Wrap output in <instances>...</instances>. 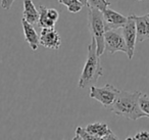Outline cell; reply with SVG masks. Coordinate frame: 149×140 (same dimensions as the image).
Listing matches in <instances>:
<instances>
[{"label": "cell", "mask_w": 149, "mask_h": 140, "mask_svg": "<svg viewBox=\"0 0 149 140\" xmlns=\"http://www.w3.org/2000/svg\"><path fill=\"white\" fill-rule=\"evenodd\" d=\"M140 95L141 92L139 90H136L134 92L120 90L116 100L107 108L118 117L126 118L133 121H136L141 118H147L139 104Z\"/></svg>", "instance_id": "1"}, {"label": "cell", "mask_w": 149, "mask_h": 140, "mask_svg": "<svg viewBox=\"0 0 149 140\" xmlns=\"http://www.w3.org/2000/svg\"><path fill=\"white\" fill-rule=\"evenodd\" d=\"M102 75H103V69L100 62V55L97 53V44L95 39L92 37L91 43L88 46L87 60L80 76L78 86L81 89L92 86L97 82L100 77H102Z\"/></svg>", "instance_id": "2"}, {"label": "cell", "mask_w": 149, "mask_h": 140, "mask_svg": "<svg viewBox=\"0 0 149 140\" xmlns=\"http://www.w3.org/2000/svg\"><path fill=\"white\" fill-rule=\"evenodd\" d=\"M88 23L89 31L91 32L92 37L95 39L97 44V53L102 55L105 51V24H104L102 11L94 7H88Z\"/></svg>", "instance_id": "3"}, {"label": "cell", "mask_w": 149, "mask_h": 140, "mask_svg": "<svg viewBox=\"0 0 149 140\" xmlns=\"http://www.w3.org/2000/svg\"><path fill=\"white\" fill-rule=\"evenodd\" d=\"M118 92H120V90L111 84H106L100 88L92 85V86H90L89 96L95 100L99 101L103 106L108 107L116 100Z\"/></svg>", "instance_id": "4"}, {"label": "cell", "mask_w": 149, "mask_h": 140, "mask_svg": "<svg viewBox=\"0 0 149 140\" xmlns=\"http://www.w3.org/2000/svg\"><path fill=\"white\" fill-rule=\"evenodd\" d=\"M104 41H105V50L108 53L114 54L116 52L120 51L127 54L128 52L123 33L118 32V30H107L105 32Z\"/></svg>", "instance_id": "5"}, {"label": "cell", "mask_w": 149, "mask_h": 140, "mask_svg": "<svg viewBox=\"0 0 149 140\" xmlns=\"http://www.w3.org/2000/svg\"><path fill=\"white\" fill-rule=\"evenodd\" d=\"M122 33L124 36V39L126 41L127 48H128V55L129 60H132L134 56L135 46L137 42V30H136V23L132 15L128 17V21L125 24V26L122 28Z\"/></svg>", "instance_id": "6"}, {"label": "cell", "mask_w": 149, "mask_h": 140, "mask_svg": "<svg viewBox=\"0 0 149 140\" xmlns=\"http://www.w3.org/2000/svg\"><path fill=\"white\" fill-rule=\"evenodd\" d=\"M40 45L47 49L58 50L61 46V38L54 28H42L40 34Z\"/></svg>", "instance_id": "7"}, {"label": "cell", "mask_w": 149, "mask_h": 140, "mask_svg": "<svg viewBox=\"0 0 149 140\" xmlns=\"http://www.w3.org/2000/svg\"><path fill=\"white\" fill-rule=\"evenodd\" d=\"M103 15L104 24H105V29L107 30H118L122 29L125 26V24L128 21V17H125L122 13L114 11L110 8H106L102 11Z\"/></svg>", "instance_id": "8"}, {"label": "cell", "mask_w": 149, "mask_h": 140, "mask_svg": "<svg viewBox=\"0 0 149 140\" xmlns=\"http://www.w3.org/2000/svg\"><path fill=\"white\" fill-rule=\"evenodd\" d=\"M86 130L89 132L90 134H92L93 136H95L97 140H102V139H118V137L109 129V127L107 126V124L102 123V122H97V123H92L86 127Z\"/></svg>", "instance_id": "9"}, {"label": "cell", "mask_w": 149, "mask_h": 140, "mask_svg": "<svg viewBox=\"0 0 149 140\" xmlns=\"http://www.w3.org/2000/svg\"><path fill=\"white\" fill-rule=\"evenodd\" d=\"M136 23L137 42H143L149 39V13L144 15H132Z\"/></svg>", "instance_id": "10"}, {"label": "cell", "mask_w": 149, "mask_h": 140, "mask_svg": "<svg viewBox=\"0 0 149 140\" xmlns=\"http://www.w3.org/2000/svg\"><path fill=\"white\" fill-rule=\"evenodd\" d=\"M22 25H23L24 35H25L26 41L29 43L31 49L33 51H36L40 45V36L37 34L34 26L28 23L26 20L22 19Z\"/></svg>", "instance_id": "11"}, {"label": "cell", "mask_w": 149, "mask_h": 140, "mask_svg": "<svg viewBox=\"0 0 149 140\" xmlns=\"http://www.w3.org/2000/svg\"><path fill=\"white\" fill-rule=\"evenodd\" d=\"M23 19L28 23L35 26L39 22V10L36 8L35 4L32 0H24V11Z\"/></svg>", "instance_id": "12"}, {"label": "cell", "mask_w": 149, "mask_h": 140, "mask_svg": "<svg viewBox=\"0 0 149 140\" xmlns=\"http://www.w3.org/2000/svg\"><path fill=\"white\" fill-rule=\"evenodd\" d=\"M39 22L38 26L41 28H54L56 23H54L48 17V8L45 5H39Z\"/></svg>", "instance_id": "13"}, {"label": "cell", "mask_w": 149, "mask_h": 140, "mask_svg": "<svg viewBox=\"0 0 149 140\" xmlns=\"http://www.w3.org/2000/svg\"><path fill=\"white\" fill-rule=\"evenodd\" d=\"M58 3L65 5L68 7V10L72 13H77L79 11H81V9L84 6L79 0H58Z\"/></svg>", "instance_id": "14"}, {"label": "cell", "mask_w": 149, "mask_h": 140, "mask_svg": "<svg viewBox=\"0 0 149 140\" xmlns=\"http://www.w3.org/2000/svg\"><path fill=\"white\" fill-rule=\"evenodd\" d=\"M97 140L95 136L90 134L89 132L86 130V128L77 127L76 129V136L74 137V140Z\"/></svg>", "instance_id": "15"}, {"label": "cell", "mask_w": 149, "mask_h": 140, "mask_svg": "<svg viewBox=\"0 0 149 140\" xmlns=\"http://www.w3.org/2000/svg\"><path fill=\"white\" fill-rule=\"evenodd\" d=\"M110 5L108 0H88L87 6L94 7L96 9H99L100 11H103Z\"/></svg>", "instance_id": "16"}, {"label": "cell", "mask_w": 149, "mask_h": 140, "mask_svg": "<svg viewBox=\"0 0 149 140\" xmlns=\"http://www.w3.org/2000/svg\"><path fill=\"white\" fill-rule=\"evenodd\" d=\"M139 104L142 109V111L149 118V96L145 93H141L139 97Z\"/></svg>", "instance_id": "17"}, {"label": "cell", "mask_w": 149, "mask_h": 140, "mask_svg": "<svg viewBox=\"0 0 149 140\" xmlns=\"http://www.w3.org/2000/svg\"><path fill=\"white\" fill-rule=\"evenodd\" d=\"M127 139H137V140H140V139H143V140H149V132L148 131H145V130H143V131H140L138 132V133L136 134V135H134L133 137H128Z\"/></svg>", "instance_id": "18"}, {"label": "cell", "mask_w": 149, "mask_h": 140, "mask_svg": "<svg viewBox=\"0 0 149 140\" xmlns=\"http://www.w3.org/2000/svg\"><path fill=\"white\" fill-rule=\"evenodd\" d=\"M48 17H49L54 23H56V22L58 21V19H59V13H58V11L56 10V9L48 8Z\"/></svg>", "instance_id": "19"}, {"label": "cell", "mask_w": 149, "mask_h": 140, "mask_svg": "<svg viewBox=\"0 0 149 140\" xmlns=\"http://www.w3.org/2000/svg\"><path fill=\"white\" fill-rule=\"evenodd\" d=\"M15 0H1L0 5L3 9H10V7L13 6Z\"/></svg>", "instance_id": "20"}, {"label": "cell", "mask_w": 149, "mask_h": 140, "mask_svg": "<svg viewBox=\"0 0 149 140\" xmlns=\"http://www.w3.org/2000/svg\"><path fill=\"white\" fill-rule=\"evenodd\" d=\"M79 1H80V2H82V4H83L84 6H85V5H86V6H87V2H88V0H79Z\"/></svg>", "instance_id": "21"}, {"label": "cell", "mask_w": 149, "mask_h": 140, "mask_svg": "<svg viewBox=\"0 0 149 140\" xmlns=\"http://www.w3.org/2000/svg\"><path fill=\"white\" fill-rule=\"evenodd\" d=\"M138 1H143V0H138Z\"/></svg>", "instance_id": "22"}]
</instances>
